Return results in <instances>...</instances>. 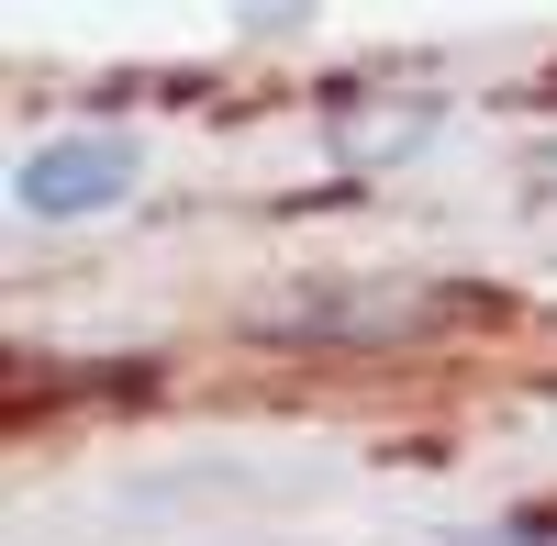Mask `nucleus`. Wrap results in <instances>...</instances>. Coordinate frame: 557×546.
<instances>
[{
    "instance_id": "1",
    "label": "nucleus",
    "mask_w": 557,
    "mask_h": 546,
    "mask_svg": "<svg viewBox=\"0 0 557 546\" xmlns=\"http://www.w3.org/2000/svg\"><path fill=\"white\" fill-rule=\"evenodd\" d=\"M457 312V290H424V280H290L268 290L246 324L268 346H412Z\"/></svg>"
},
{
    "instance_id": "2",
    "label": "nucleus",
    "mask_w": 557,
    "mask_h": 546,
    "mask_svg": "<svg viewBox=\"0 0 557 546\" xmlns=\"http://www.w3.org/2000/svg\"><path fill=\"white\" fill-rule=\"evenodd\" d=\"M134 190V146H112V134H67V146H34L12 167V201L34 223H78V212H112Z\"/></svg>"
},
{
    "instance_id": "3",
    "label": "nucleus",
    "mask_w": 557,
    "mask_h": 546,
    "mask_svg": "<svg viewBox=\"0 0 557 546\" xmlns=\"http://www.w3.org/2000/svg\"><path fill=\"white\" fill-rule=\"evenodd\" d=\"M424 134H435V101H412V112H380V123H368V112H346V157H412Z\"/></svg>"
},
{
    "instance_id": "4",
    "label": "nucleus",
    "mask_w": 557,
    "mask_h": 546,
    "mask_svg": "<svg viewBox=\"0 0 557 546\" xmlns=\"http://www.w3.org/2000/svg\"><path fill=\"white\" fill-rule=\"evenodd\" d=\"M502 535H513V546H557V502H524V513L502 524Z\"/></svg>"
},
{
    "instance_id": "5",
    "label": "nucleus",
    "mask_w": 557,
    "mask_h": 546,
    "mask_svg": "<svg viewBox=\"0 0 557 546\" xmlns=\"http://www.w3.org/2000/svg\"><path fill=\"white\" fill-rule=\"evenodd\" d=\"M524 178H535V190L557 201V146H535V167H524Z\"/></svg>"
}]
</instances>
